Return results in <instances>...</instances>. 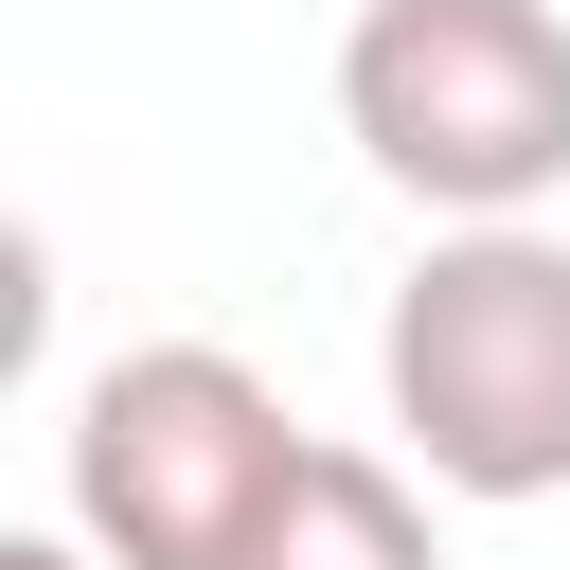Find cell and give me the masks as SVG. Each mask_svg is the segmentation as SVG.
<instances>
[{
  "label": "cell",
  "mask_w": 570,
  "mask_h": 570,
  "mask_svg": "<svg viewBox=\"0 0 570 570\" xmlns=\"http://www.w3.org/2000/svg\"><path fill=\"white\" fill-rule=\"evenodd\" d=\"M232 570H445V534H428L410 463H374V445H303V481L267 499V534H249Z\"/></svg>",
  "instance_id": "277c9868"
},
{
  "label": "cell",
  "mask_w": 570,
  "mask_h": 570,
  "mask_svg": "<svg viewBox=\"0 0 570 570\" xmlns=\"http://www.w3.org/2000/svg\"><path fill=\"white\" fill-rule=\"evenodd\" d=\"M338 142L428 232L445 214H552L570 196V18L552 0H356Z\"/></svg>",
  "instance_id": "7a4b0ae2"
},
{
  "label": "cell",
  "mask_w": 570,
  "mask_h": 570,
  "mask_svg": "<svg viewBox=\"0 0 570 570\" xmlns=\"http://www.w3.org/2000/svg\"><path fill=\"white\" fill-rule=\"evenodd\" d=\"M0 570H107V552H89V517H53V534H0Z\"/></svg>",
  "instance_id": "5b68a950"
},
{
  "label": "cell",
  "mask_w": 570,
  "mask_h": 570,
  "mask_svg": "<svg viewBox=\"0 0 570 570\" xmlns=\"http://www.w3.org/2000/svg\"><path fill=\"white\" fill-rule=\"evenodd\" d=\"M374 392L445 499H481V517L570 499V232L445 214L374 321Z\"/></svg>",
  "instance_id": "6da1fadb"
},
{
  "label": "cell",
  "mask_w": 570,
  "mask_h": 570,
  "mask_svg": "<svg viewBox=\"0 0 570 570\" xmlns=\"http://www.w3.org/2000/svg\"><path fill=\"white\" fill-rule=\"evenodd\" d=\"M303 445L321 428L232 338H125L53 428V499L89 517L107 570H232L267 534V499L303 481Z\"/></svg>",
  "instance_id": "3957f363"
}]
</instances>
